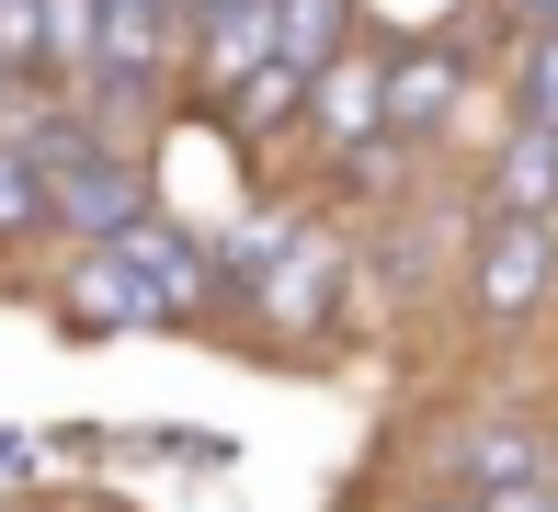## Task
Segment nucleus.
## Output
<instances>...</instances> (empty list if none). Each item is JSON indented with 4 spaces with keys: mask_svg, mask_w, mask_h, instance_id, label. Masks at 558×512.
I'll return each instance as SVG.
<instances>
[{
    "mask_svg": "<svg viewBox=\"0 0 558 512\" xmlns=\"http://www.w3.org/2000/svg\"><path fill=\"white\" fill-rule=\"evenodd\" d=\"M194 81L206 92H240L251 69L274 58V0H217V12H194Z\"/></svg>",
    "mask_w": 558,
    "mask_h": 512,
    "instance_id": "20e7f679",
    "label": "nucleus"
},
{
    "mask_svg": "<svg viewBox=\"0 0 558 512\" xmlns=\"http://www.w3.org/2000/svg\"><path fill=\"white\" fill-rule=\"evenodd\" d=\"M228 114H240L251 137H263V125H286V114H308V69L263 58V69H251V81H240V92H228Z\"/></svg>",
    "mask_w": 558,
    "mask_h": 512,
    "instance_id": "9b49d317",
    "label": "nucleus"
},
{
    "mask_svg": "<svg viewBox=\"0 0 558 512\" xmlns=\"http://www.w3.org/2000/svg\"><path fill=\"white\" fill-rule=\"evenodd\" d=\"M308 114H319V137H331V148L388 137V69H376L365 46H331V58H319V81H308Z\"/></svg>",
    "mask_w": 558,
    "mask_h": 512,
    "instance_id": "7ed1b4c3",
    "label": "nucleus"
},
{
    "mask_svg": "<svg viewBox=\"0 0 558 512\" xmlns=\"http://www.w3.org/2000/svg\"><path fill=\"white\" fill-rule=\"evenodd\" d=\"M456 467H468V490H501V478H547V455H536L524 422H478L468 444H456Z\"/></svg>",
    "mask_w": 558,
    "mask_h": 512,
    "instance_id": "1a4fd4ad",
    "label": "nucleus"
},
{
    "mask_svg": "<svg viewBox=\"0 0 558 512\" xmlns=\"http://www.w3.org/2000/svg\"><path fill=\"white\" fill-rule=\"evenodd\" d=\"M46 23V92H92V0H35Z\"/></svg>",
    "mask_w": 558,
    "mask_h": 512,
    "instance_id": "9d476101",
    "label": "nucleus"
},
{
    "mask_svg": "<svg viewBox=\"0 0 558 512\" xmlns=\"http://www.w3.org/2000/svg\"><path fill=\"white\" fill-rule=\"evenodd\" d=\"M171 23H183V35H194V0H171Z\"/></svg>",
    "mask_w": 558,
    "mask_h": 512,
    "instance_id": "f3484780",
    "label": "nucleus"
},
{
    "mask_svg": "<svg viewBox=\"0 0 558 512\" xmlns=\"http://www.w3.org/2000/svg\"><path fill=\"white\" fill-rule=\"evenodd\" d=\"M456 81H468V58H456V46H411V58H388V137H422V125H445Z\"/></svg>",
    "mask_w": 558,
    "mask_h": 512,
    "instance_id": "423d86ee",
    "label": "nucleus"
},
{
    "mask_svg": "<svg viewBox=\"0 0 558 512\" xmlns=\"http://www.w3.org/2000/svg\"><path fill=\"white\" fill-rule=\"evenodd\" d=\"M0 69H12V81H46V23H35V0H0Z\"/></svg>",
    "mask_w": 558,
    "mask_h": 512,
    "instance_id": "4468645a",
    "label": "nucleus"
},
{
    "mask_svg": "<svg viewBox=\"0 0 558 512\" xmlns=\"http://www.w3.org/2000/svg\"><path fill=\"white\" fill-rule=\"evenodd\" d=\"M114 251L137 263V285H148V307H160V319H194V307H206V285H217V263H206V251H194L171 217L114 228Z\"/></svg>",
    "mask_w": 558,
    "mask_h": 512,
    "instance_id": "f03ea898",
    "label": "nucleus"
},
{
    "mask_svg": "<svg viewBox=\"0 0 558 512\" xmlns=\"http://www.w3.org/2000/svg\"><path fill=\"white\" fill-rule=\"evenodd\" d=\"M0 81H12V69H0Z\"/></svg>",
    "mask_w": 558,
    "mask_h": 512,
    "instance_id": "aec40b11",
    "label": "nucleus"
},
{
    "mask_svg": "<svg viewBox=\"0 0 558 512\" xmlns=\"http://www.w3.org/2000/svg\"><path fill=\"white\" fill-rule=\"evenodd\" d=\"M342 23H353V0H274V58L319 81V58L342 46Z\"/></svg>",
    "mask_w": 558,
    "mask_h": 512,
    "instance_id": "6e6552de",
    "label": "nucleus"
},
{
    "mask_svg": "<svg viewBox=\"0 0 558 512\" xmlns=\"http://www.w3.org/2000/svg\"><path fill=\"white\" fill-rule=\"evenodd\" d=\"M194 12H217V0H194Z\"/></svg>",
    "mask_w": 558,
    "mask_h": 512,
    "instance_id": "6ab92c4d",
    "label": "nucleus"
},
{
    "mask_svg": "<svg viewBox=\"0 0 558 512\" xmlns=\"http://www.w3.org/2000/svg\"><path fill=\"white\" fill-rule=\"evenodd\" d=\"M35 228H58L46 217V171L23 160V137H0V240H35Z\"/></svg>",
    "mask_w": 558,
    "mask_h": 512,
    "instance_id": "f8f14e48",
    "label": "nucleus"
},
{
    "mask_svg": "<svg viewBox=\"0 0 558 512\" xmlns=\"http://www.w3.org/2000/svg\"><path fill=\"white\" fill-rule=\"evenodd\" d=\"M524 125H547V137H558V23H547V35H524Z\"/></svg>",
    "mask_w": 558,
    "mask_h": 512,
    "instance_id": "ddd939ff",
    "label": "nucleus"
},
{
    "mask_svg": "<svg viewBox=\"0 0 558 512\" xmlns=\"http://www.w3.org/2000/svg\"><path fill=\"white\" fill-rule=\"evenodd\" d=\"M490 217H558V137L547 125H513V148L490 171Z\"/></svg>",
    "mask_w": 558,
    "mask_h": 512,
    "instance_id": "0eeeda50",
    "label": "nucleus"
},
{
    "mask_svg": "<svg viewBox=\"0 0 558 512\" xmlns=\"http://www.w3.org/2000/svg\"><path fill=\"white\" fill-rule=\"evenodd\" d=\"M547 273H558V228L547 217H490L478 263H468V296H478V319H524L547 296Z\"/></svg>",
    "mask_w": 558,
    "mask_h": 512,
    "instance_id": "f257e3e1",
    "label": "nucleus"
},
{
    "mask_svg": "<svg viewBox=\"0 0 558 512\" xmlns=\"http://www.w3.org/2000/svg\"><path fill=\"white\" fill-rule=\"evenodd\" d=\"M478 512H558V478H501V490H478Z\"/></svg>",
    "mask_w": 558,
    "mask_h": 512,
    "instance_id": "2eb2a0df",
    "label": "nucleus"
},
{
    "mask_svg": "<svg viewBox=\"0 0 558 512\" xmlns=\"http://www.w3.org/2000/svg\"><path fill=\"white\" fill-rule=\"evenodd\" d=\"M422 512H478V501H422Z\"/></svg>",
    "mask_w": 558,
    "mask_h": 512,
    "instance_id": "a211bd4d",
    "label": "nucleus"
},
{
    "mask_svg": "<svg viewBox=\"0 0 558 512\" xmlns=\"http://www.w3.org/2000/svg\"><path fill=\"white\" fill-rule=\"evenodd\" d=\"M69 319L81 330H137V319H160L137 285V263H125L114 240H81V263H69Z\"/></svg>",
    "mask_w": 558,
    "mask_h": 512,
    "instance_id": "39448f33",
    "label": "nucleus"
},
{
    "mask_svg": "<svg viewBox=\"0 0 558 512\" xmlns=\"http://www.w3.org/2000/svg\"><path fill=\"white\" fill-rule=\"evenodd\" d=\"M513 12H524V35H547V23H558V0H513Z\"/></svg>",
    "mask_w": 558,
    "mask_h": 512,
    "instance_id": "dca6fc26",
    "label": "nucleus"
}]
</instances>
